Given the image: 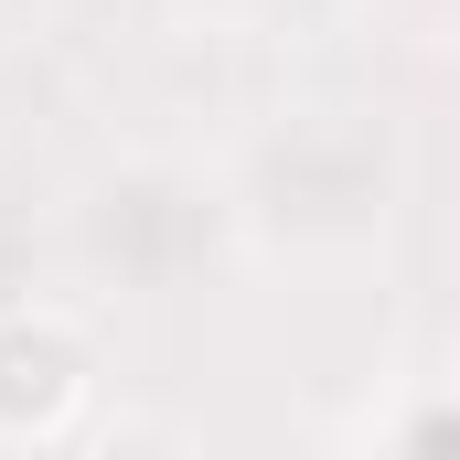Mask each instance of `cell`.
I'll list each match as a JSON object with an SVG mask.
<instances>
[{
  "instance_id": "obj_1",
  "label": "cell",
  "mask_w": 460,
  "mask_h": 460,
  "mask_svg": "<svg viewBox=\"0 0 460 460\" xmlns=\"http://www.w3.org/2000/svg\"><path fill=\"white\" fill-rule=\"evenodd\" d=\"M75 396H86V353L65 343L54 322H0V429L11 439L65 429Z\"/></svg>"
}]
</instances>
